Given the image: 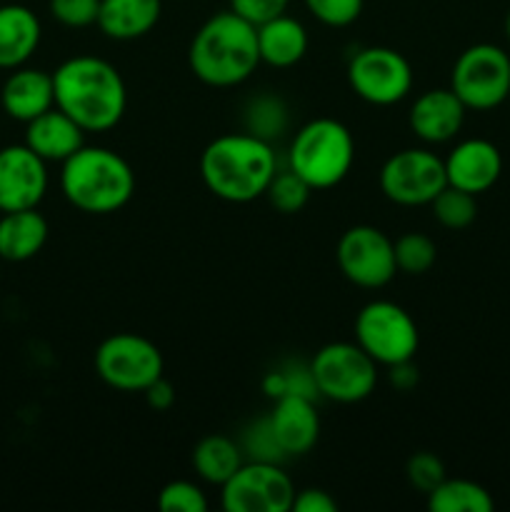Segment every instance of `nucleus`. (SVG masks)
<instances>
[{
    "mask_svg": "<svg viewBox=\"0 0 510 512\" xmlns=\"http://www.w3.org/2000/svg\"><path fill=\"white\" fill-rule=\"evenodd\" d=\"M55 108L73 118L85 133H105L123 120L128 90L123 75L108 60L73 55L53 73Z\"/></svg>",
    "mask_w": 510,
    "mask_h": 512,
    "instance_id": "obj_1",
    "label": "nucleus"
},
{
    "mask_svg": "<svg viewBox=\"0 0 510 512\" xmlns=\"http://www.w3.org/2000/svg\"><path fill=\"white\" fill-rule=\"evenodd\" d=\"M278 173L275 153L260 135L228 133L210 140L200 155V175L215 198L250 203L265 195Z\"/></svg>",
    "mask_w": 510,
    "mask_h": 512,
    "instance_id": "obj_2",
    "label": "nucleus"
},
{
    "mask_svg": "<svg viewBox=\"0 0 510 512\" xmlns=\"http://www.w3.org/2000/svg\"><path fill=\"white\" fill-rule=\"evenodd\" d=\"M188 63L200 83L210 88H235L260 65L258 30L233 10L215 13L190 40Z\"/></svg>",
    "mask_w": 510,
    "mask_h": 512,
    "instance_id": "obj_3",
    "label": "nucleus"
},
{
    "mask_svg": "<svg viewBox=\"0 0 510 512\" xmlns=\"http://www.w3.org/2000/svg\"><path fill=\"white\" fill-rule=\"evenodd\" d=\"M60 188L65 200L80 213L110 215L130 203L135 173L128 160L110 148L83 145L63 160Z\"/></svg>",
    "mask_w": 510,
    "mask_h": 512,
    "instance_id": "obj_4",
    "label": "nucleus"
},
{
    "mask_svg": "<svg viewBox=\"0 0 510 512\" xmlns=\"http://www.w3.org/2000/svg\"><path fill=\"white\" fill-rule=\"evenodd\" d=\"M355 160L353 133L335 118H315L295 133L288 165L313 190L335 188L348 178Z\"/></svg>",
    "mask_w": 510,
    "mask_h": 512,
    "instance_id": "obj_5",
    "label": "nucleus"
},
{
    "mask_svg": "<svg viewBox=\"0 0 510 512\" xmlns=\"http://www.w3.org/2000/svg\"><path fill=\"white\" fill-rule=\"evenodd\" d=\"M355 343L378 365L393 368L415 358L420 333L408 310L390 300H373L355 315Z\"/></svg>",
    "mask_w": 510,
    "mask_h": 512,
    "instance_id": "obj_6",
    "label": "nucleus"
},
{
    "mask_svg": "<svg viewBox=\"0 0 510 512\" xmlns=\"http://www.w3.org/2000/svg\"><path fill=\"white\" fill-rule=\"evenodd\" d=\"M315 390L333 403L353 405L378 385V363L358 343H328L310 363Z\"/></svg>",
    "mask_w": 510,
    "mask_h": 512,
    "instance_id": "obj_7",
    "label": "nucleus"
},
{
    "mask_svg": "<svg viewBox=\"0 0 510 512\" xmlns=\"http://www.w3.org/2000/svg\"><path fill=\"white\" fill-rule=\"evenodd\" d=\"M450 90L468 110H493L510 98V55L493 43H478L458 55Z\"/></svg>",
    "mask_w": 510,
    "mask_h": 512,
    "instance_id": "obj_8",
    "label": "nucleus"
},
{
    "mask_svg": "<svg viewBox=\"0 0 510 512\" xmlns=\"http://www.w3.org/2000/svg\"><path fill=\"white\" fill-rule=\"evenodd\" d=\"M165 360L153 340L138 333H115L95 350V373L120 393H143L163 378Z\"/></svg>",
    "mask_w": 510,
    "mask_h": 512,
    "instance_id": "obj_9",
    "label": "nucleus"
},
{
    "mask_svg": "<svg viewBox=\"0 0 510 512\" xmlns=\"http://www.w3.org/2000/svg\"><path fill=\"white\" fill-rule=\"evenodd\" d=\"M448 185L445 163L425 148H405L390 155L380 168V190L395 205H430Z\"/></svg>",
    "mask_w": 510,
    "mask_h": 512,
    "instance_id": "obj_10",
    "label": "nucleus"
},
{
    "mask_svg": "<svg viewBox=\"0 0 510 512\" xmlns=\"http://www.w3.org/2000/svg\"><path fill=\"white\" fill-rule=\"evenodd\" d=\"M348 83L360 100L370 105H395L413 88V68L408 58L393 48L373 45L353 55Z\"/></svg>",
    "mask_w": 510,
    "mask_h": 512,
    "instance_id": "obj_11",
    "label": "nucleus"
},
{
    "mask_svg": "<svg viewBox=\"0 0 510 512\" xmlns=\"http://www.w3.org/2000/svg\"><path fill=\"white\" fill-rule=\"evenodd\" d=\"M338 268L353 285L365 290L385 288L395 278L393 240L375 225H353L335 248Z\"/></svg>",
    "mask_w": 510,
    "mask_h": 512,
    "instance_id": "obj_12",
    "label": "nucleus"
},
{
    "mask_svg": "<svg viewBox=\"0 0 510 512\" xmlns=\"http://www.w3.org/2000/svg\"><path fill=\"white\" fill-rule=\"evenodd\" d=\"M295 485L288 473L268 460L243 463L223 485V508L228 512H288L293 510Z\"/></svg>",
    "mask_w": 510,
    "mask_h": 512,
    "instance_id": "obj_13",
    "label": "nucleus"
},
{
    "mask_svg": "<svg viewBox=\"0 0 510 512\" xmlns=\"http://www.w3.org/2000/svg\"><path fill=\"white\" fill-rule=\"evenodd\" d=\"M48 190L45 160L35 155L28 145L0 148V205L10 210L38 208Z\"/></svg>",
    "mask_w": 510,
    "mask_h": 512,
    "instance_id": "obj_14",
    "label": "nucleus"
},
{
    "mask_svg": "<svg viewBox=\"0 0 510 512\" xmlns=\"http://www.w3.org/2000/svg\"><path fill=\"white\" fill-rule=\"evenodd\" d=\"M268 435L285 455H305L320 438V418L313 400L303 393H283L268 420Z\"/></svg>",
    "mask_w": 510,
    "mask_h": 512,
    "instance_id": "obj_15",
    "label": "nucleus"
},
{
    "mask_svg": "<svg viewBox=\"0 0 510 512\" xmlns=\"http://www.w3.org/2000/svg\"><path fill=\"white\" fill-rule=\"evenodd\" d=\"M443 163L448 185L473 195L493 188L503 173V155L490 140L483 138H468L458 143Z\"/></svg>",
    "mask_w": 510,
    "mask_h": 512,
    "instance_id": "obj_16",
    "label": "nucleus"
},
{
    "mask_svg": "<svg viewBox=\"0 0 510 512\" xmlns=\"http://www.w3.org/2000/svg\"><path fill=\"white\" fill-rule=\"evenodd\" d=\"M468 108L450 88L425 90L410 108V130L425 143H448L460 133Z\"/></svg>",
    "mask_w": 510,
    "mask_h": 512,
    "instance_id": "obj_17",
    "label": "nucleus"
},
{
    "mask_svg": "<svg viewBox=\"0 0 510 512\" xmlns=\"http://www.w3.org/2000/svg\"><path fill=\"white\" fill-rule=\"evenodd\" d=\"M0 105L5 113L20 123H30L38 115L55 108L53 73L38 68H15L0 90Z\"/></svg>",
    "mask_w": 510,
    "mask_h": 512,
    "instance_id": "obj_18",
    "label": "nucleus"
},
{
    "mask_svg": "<svg viewBox=\"0 0 510 512\" xmlns=\"http://www.w3.org/2000/svg\"><path fill=\"white\" fill-rule=\"evenodd\" d=\"M25 125V145L45 163H63L85 145V130L58 108H50Z\"/></svg>",
    "mask_w": 510,
    "mask_h": 512,
    "instance_id": "obj_19",
    "label": "nucleus"
},
{
    "mask_svg": "<svg viewBox=\"0 0 510 512\" xmlns=\"http://www.w3.org/2000/svg\"><path fill=\"white\" fill-rule=\"evenodd\" d=\"M40 45V20L25 5H0V70L28 63Z\"/></svg>",
    "mask_w": 510,
    "mask_h": 512,
    "instance_id": "obj_20",
    "label": "nucleus"
},
{
    "mask_svg": "<svg viewBox=\"0 0 510 512\" xmlns=\"http://www.w3.org/2000/svg\"><path fill=\"white\" fill-rule=\"evenodd\" d=\"M160 0H100L98 28L110 40H138L158 25Z\"/></svg>",
    "mask_w": 510,
    "mask_h": 512,
    "instance_id": "obj_21",
    "label": "nucleus"
},
{
    "mask_svg": "<svg viewBox=\"0 0 510 512\" xmlns=\"http://www.w3.org/2000/svg\"><path fill=\"white\" fill-rule=\"evenodd\" d=\"M48 240V220L38 208L10 210L0 215V260L25 263L43 250Z\"/></svg>",
    "mask_w": 510,
    "mask_h": 512,
    "instance_id": "obj_22",
    "label": "nucleus"
},
{
    "mask_svg": "<svg viewBox=\"0 0 510 512\" xmlns=\"http://www.w3.org/2000/svg\"><path fill=\"white\" fill-rule=\"evenodd\" d=\"M255 30H258L260 63L273 65V68H290L308 53V30L290 15H278Z\"/></svg>",
    "mask_w": 510,
    "mask_h": 512,
    "instance_id": "obj_23",
    "label": "nucleus"
},
{
    "mask_svg": "<svg viewBox=\"0 0 510 512\" xmlns=\"http://www.w3.org/2000/svg\"><path fill=\"white\" fill-rule=\"evenodd\" d=\"M240 465H243V455H240L235 440H230L228 435H205L193 448L195 473L210 485L223 488Z\"/></svg>",
    "mask_w": 510,
    "mask_h": 512,
    "instance_id": "obj_24",
    "label": "nucleus"
},
{
    "mask_svg": "<svg viewBox=\"0 0 510 512\" xmlns=\"http://www.w3.org/2000/svg\"><path fill=\"white\" fill-rule=\"evenodd\" d=\"M428 508L433 512H490L493 495L475 480L445 478L428 493Z\"/></svg>",
    "mask_w": 510,
    "mask_h": 512,
    "instance_id": "obj_25",
    "label": "nucleus"
},
{
    "mask_svg": "<svg viewBox=\"0 0 510 512\" xmlns=\"http://www.w3.org/2000/svg\"><path fill=\"white\" fill-rule=\"evenodd\" d=\"M430 208H433L435 220L448 230H463L478 218V200H475V195L453 188V185H445L433 198Z\"/></svg>",
    "mask_w": 510,
    "mask_h": 512,
    "instance_id": "obj_26",
    "label": "nucleus"
},
{
    "mask_svg": "<svg viewBox=\"0 0 510 512\" xmlns=\"http://www.w3.org/2000/svg\"><path fill=\"white\" fill-rule=\"evenodd\" d=\"M395 253V268L398 273L405 275H423L428 273L438 258V248H435L433 238L425 233H405L393 243Z\"/></svg>",
    "mask_w": 510,
    "mask_h": 512,
    "instance_id": "obj_27",
    "label": "nucleus"
},
{
    "mask_svg": "<svg viewBox=\"0 0 510 512\" xmlns=\"http://www.w3.org/2000/svg\"><path fill=\"white\" fill-rule=\"evenodd\" d=\"M310 190L313 188H310L298 173H293V170L288 168L285 173H275L273 183L268 185L265 195H268L270 205H273L278 213L293 215V213H300V210L308 205Z\"/></svg>",
    "mask_w": 510,
    "mask_h": 512,
    "instance_id": "obj_28",
    "label": "nucleus"
},
{
    "mask_svg": "<svg viewBox=\"0 0 510 512\" xmlns=\"http://www.w3.org/2000/svg\"><path fill=\"white\" fill-rule=\"evenodd\" d=\"M158 508L163 512H205L208 498L200 485L190 480H173L158 493Z\"/></svg>",
    "mask_w": 510,
    "mask_h": 512,
    "instance_id": "obj_29",
    "label": "nucleus"
},
{
    "mask_svg": "<svg viewBox=\"0 0 510 512\" xmlns=\"http://www.w3.org/2000/svg\"><path fill=\"white\" fill-rule=\"evenodd\" d=\"M365 0H305V8L328 28H345L363 13Z\"/></svg>",
    "mask_w": 510,
    "mask_h": 512,
    "instance_id": "obj_30",
    "label": "nucleus"
},
{
    "mask_svg": "<svg viewBox=\"0 0 510 512\" xmlns=\"http://www.w3.org/2000/svg\"><path fill=\"white\" fill-rule=\"evenodd\" d=\"M48 8L65 28H88L98 23L100 0H50Z\"/></svg>",
    "mask_w": 510,
    "mask_h": 512,
    "instance_id": "obj_31",
    "label": "nucleus"
},
{
    "mask_svg": "<svg viewBox=\"0 0 510 512\" xmlns=\"http://www.w3.org/2000/svg\"><path fill=\"white\" fill-rule=\"evenodd\" d=\"M408 480L413 488H418L420 493L428 495L435 485H440L445 480V465L438 455L433 453H415L413 458L408 460Z\"/></svg>",
    "mask_w": 510,
    "mask_h": 512,
    "instance_id": "obj_32",
    "label": "nucleus"
},
{
    "mask_svg": "<svg viewBox=\"0 0 510 512\" xmlns=\"http://www.w3.org/2000/svg\"><path fill=\"white\" fill-rule=\"evenodd\" d=\"M230 10L258 28V25L283 15L288 10V0H230Z\"/></svg>",
    "mask_w": 510,
    "mask_h": 512,
    "instance_id": "obj_33",
    "label": "nucleus"
},
{
    "mask_svg": "<svg viewBox=\"0 0 510 512\" xmlns=\"http://www.w3.org/2000/svg\"><path fill=\"white\" fill-rule=\"evenodd\" d=\"M293 510L295 512H335L338 510V500H335L330 493H325V490L308 488L295 493Z\"/></svg>",
    "mask_w": 510,
    "mask_h": 512,
    "instance_id": "obj_34",
    "label": "nucleus"
},
{
    "mask_svg": "<svg viewBox=\"0 0 510 512\" xmlns=\"http://www.w3.org/2000/svg\"><path fill=\"white\" fill-rule=\"evenodd\" d=\"M145 403L155 410H168L175 403V388L165 378H158L143 390Z\"/></svg>",
    "mask_w": 510,
    "mask_h": 512,
    "instance_id": "obj_35",
    "label": "nucleus"
},
{
    "mask_svg": "<svg viewBox=\"0 0 510 512\" xmlns=\"http://www.w3.org/2000/svg\"><path fill=\"white\" fill-rule=\"evenodd\" d=\"M505 38H508V43H510V10H508V15H505Z\"/></svg>",
    "mask_w": 510,
    "mask_h": 512,
    "instance_id": "obj_36",
    "label": "nucleus"
},
{
    "mask_svg": "<svg viewBox=\"0 0 510 512\" xmlns=\"http://www.w3.org/2000/svg\"><path fill=\"white\" fill-rule=\"evenodd\" d=\"M5 213V210H3V205H0V215H3Z\"/></svg>",
    "mask_w": 510,
    "mask_h": 512,
    "instance_id": "obj_37",
    "label": "nucleus"
}]
</instances>
